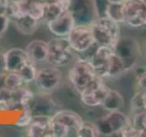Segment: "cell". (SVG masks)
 Wrapping results in <instances>:
<instances>
[{
  "label": "cell",
  "mask_w": 146,
  "mask_h": 137,
  "mask_svg": "<svg viewBox=\"0 0 146 137\" xmlns=\"http://www.w3.org/2000/svg\"><path fill=\"white\" fill-rule=\"evenodd\" d=\"M99 77L91 62L81 57L73 61L72 67L68 72V80L79 94L89 88Z\"/></svg>",
  "instance_id": "7a4b0ae2"
},
{
  "label": "cell",
  "mask_w": 146,
  "mask_h": 137,
  "mask_svg": "<svg viewBox=\"0 0 146 137\" xmlns=\"http://www.w3.org/2000/svg\"><path fill=\"white\" fill-rule=\"evenodd\" d=\"M139 1H140V2H141V3H143V4L144 5V6L146 7V0H139Z\"/></svg>",
  "instance_id": "e575fe53"
},
{
  "label": "cell",
  "mask_w": 146,
  "mask_h": 137,
  "mask_svg": "<svg viewBox=\"0 0 146 137\" xmlns=\"http://www.w3.org/2000/svg\"><path fill=\"white\" fill-rule=\"evenodd\" d=\"M5 70L7 72L18 71L21 67L29 59V54L26 49L20 48H12L4 53Z\"/></svg>",
  "instance_id": "4fadbf2b"
},
{
  "label": "cell",
  "mask_w": 146,
  "mask_h": 137,
  "mask_svg": "<svg viewBox=\"0 0 146 137\" xmlns=\"http://www.w3.org/2000/svg\"><path fill=\"white\" fill-rule=\"evenodd\" d=\"M95 44L114 48L121 39L120 24L108 17H97L90 22Z\"/></svg>",
  "instance_id": "6da1fadb"
},
{
  "label": "cell",
  "mask_w": 146,
  "mask_h": 137,
  "mask_svg": "<svg viewBox=\"0 0 146 137\" xmlns=\"http://www.w3.org/2000/svg\"><path fill=\"white\" fill-rule=\"evenodd\" d=\"M0 135H1V134H0Z\"/></svg>",
  "instance_id": "f35d334b"
},
{
  "label": "cell",
  "mask_w": 146,
  "mask_h": 137,
  "mask_svg": "<svg viewBox=\"0 0 146 137\" xmlns=\"http://www.w3.org/2000/svg\"><path fill=\"white\" fill-rule=\"evenodd\" d=\"M67 39L73 51L79 54L89 51L96 45L90 24H76Z\"/></svg>",
  "instance_id": "5b68a950"
},
{
  "label": "cell",
  "mask_w": 146,
  "mask_h": 137,
  "mask_svg": "<svg viewBox=\"0 0 146 137\" xmlns=\"http://www.w3.org/2000/svg\"><path fill=\"white\" fill-rule=\"evenodd\" d=\"M4 3H6V1H5V0H0V5L4 4Z\"/></svg>",
  "instance_id": "74e56055"
},
{
  "label": "cell",
  "mask_w": 146,
  "mask_h": 137,
  "mask_svg": "<svg viewBox=\"0 0 146 137\" xmlns=\"http://www.w3.org/2000/svg\"><path fill=\"white\" fill-rule=\"evenodd\" d=\"M6 70H5V57H4V53L0 52V73H6Z\"/></svg>",
  "instance_id": "1f68e13d"
},
{
  "label": "cell",
  "mask_w": 146,
  "mask_h": 137,
  "mask_svg": "<svg viewBox=\"0 0 146 137\" xmlns=\"http://www.w3.org/2000/svg\"><path fill=\"white\" fill-rule=\"evenodd\" d=\"M143 27H146V9H145L143 17Z\"/></svg>",
  "instance_id": "836d02e7"
},
{
  "label": "cell",
  "mask_w": 146,
  "mask_h": 137,
  "mask_svg": "<svg viewBox=\"0 0 146 137\" xmlns=\"http://www.w3.org/2000/svg\"><path fill=\"white\" fill-rule=\"evenodd\" d=\"M109 4H114V5H122L124 4L126 0H107Z\"/></svg>",
  "instance_id": "d6a6232c"
},
{
  "label": "cell",
  "mask_w": 146,
  "mask_h": 137,
  "mask_svg": "<svg viewBox=\"0 0 146 137\" xmlns=\"http://www.w3.org/2000/svg\"><path fill=\"white\" fill-rule=\"evenodd\" d=\"M131 123L138 129L146 131V111L137 112L131 119Z\"/></svg>",
  "instance_id": "83f0119b"
},
{
  "label": "cell",
  "mask_w": 146,
  "mask_h": 137,
  "mask_svg": "<svg viewBox=\"0 0 146 137\" xmlns=\"http://www.w3.org/2000/svg\"><path fill=\"white\" fill-rule=\"evenodd\" d=\"M49 31L58 38H67L76 26L75 18L70 10L63 11L55 19L47 23Z\"/></svg>",
  "instance_id": "8fae6325"
},
{
  "label": "cell",
  "mask_w": 146,
  "mask_h": 137,
  "mask_svg": "<svg viewBox=\"0 0 146 137\" xmlns=\"http://www.w3.org/2000/svg\"><path fill=\"white\" fill-rule=\"evenodd\" d=\"M26 109H29L33 115H48L52 117L61 108L48 93L41 92L34 95L29 107Z\"/></svg>",
  "instance_id": "ba28073f"
},
{
  "label": "cell",
  "mask_w": 146,
  "mask_h": 137,
  "mask_svg": "<svg viewBox=\"0 0 146 137\" xmlns=\"http://www.w3.org/2000/svg\"><path fill=\"white\" fill-rule=\"evenodd\" d=\"M10 21V18L6 13H0V36L7 31Z\"/></svg>",
  "instance_id": "f546056e"
},
{
  "label": "cell",
  "mask_w": 146,
  "mask_h": 137,
  "mask_svg": "<svg viewBox=\"0 0 146 137\" xmlns=\"http://www.w3.org/2000/svg\"><path fill=\"white\" fill-rule=\"evenodd\" d=\"M109 89L102 78L99 77L95 82L80 94L81 102L91 108L102 106Z\"/></svg>",
  "instance_id": "52a82bcc"
},
{
  "label": "cell",
  "mask_w": 146,
  "mask_h": 137,
  "mask_svg": "<svg viewBox=\"0 0 146 137\" xmlns=\"http://www.w3.org/2000/svg\"><path fill=\"white\" fill-rule=\"evenodd\" d=\"M6 1V3H9V2H13V1H15V0H5Z\"/></svg>",
  "instance_id": "8d00e7d4"
},
{
  "label": "cell",
  "mask_w": 146,
  "mask_h": 137,
  "mask_svg": "<svg viewBox=\"0 0 146 137\" xmlns=\"http://www.w3.org/2000/svg\"><path fill=\"white\" fill-rule=\"evenodd\" d=\"M51 116L33 115V120L27 126V136L29 137H52L50 132Z\"/></svg>",
  "instance_id": "5bb4252c"
},
{
  "label": "cell",
  "mask_w": 146,
  "mask_h": 137,
  "mask_svg": "<svg viewBox=\"0 0 146 137\" xmlns=\"http://www.w3.org/2000/svg\"><path fill=\"white\" fill-rule=\"evenodd\" d=\"M17 29L23 35H32L38 29L39 20L29 15H24L12 20Z\"/></svg>",
  "instance_id": "ac0fdd59"
},
{
  "label": "cell",
  "mask_w": 146,
  "mask_h": 137,
  "mask_svg": "<svg viewBox=\"0 0 146 137\" xmlns=\"http://www.w3.org/2000/svg\"><path fill=\"white\" fill-rule=\"evenodd\" d=\"M136 83L139 90H146V70H143L137 73Z\"/></svg>",
  "instance_id": "f1b7e54d"
},
{
  "label": "cell",
  "mask_w": 146,
  "mask_h": 137,
  "mask_svg": "<svg viewBox=\"0 0 146 137\" xmlns=\"http://www.w3.org/2000/svg\"><path fill=\"white\" fill-rule=\"evenodd\" d=\"M43 2H54V0H41Z\"/></svg>",
  "instance_id": "d590c367"
},
{
  "label": "cell",
  "mask_w": 146,
  "mask_h": 137,
  "mask_svg": "<svg viewBox=\"0 0 146 137\" xmlns=\"http://www.w3.org/2000/svg\"><path fill=\"white\" fill-rule=\"evenodd\" d=\"M62 72L58 67L51 66L38 70L34 80L35 86L40 92L51 93L56 90L62 82Z\"/></svg>",
  "instance_id": "8992f818"
},
{
  "label": "cell",
  "mask_w": 146,
  "mask_h": 137,
  "mask_svg": "<svg viewBox=\"0 0 146 137\" xmlns=\"http://www.w3.org/2000/svg\"><path fill=\"white\" fill-rule=\"evenodd\" d=\"M32 120H33L32 112L29 109H22V112L17 118L16 125L17 127H27L31 123Z\"/></svg>",
  "instance_id": "4316f807"
},
{
  "label": "cell",
  "mask_w": 146,
  "mask_h": 137,
  "mask_svg": "<svg viewBox=\"0 0 146 137\" xmlns=\"http://www.w3.org/2000/svg\"><path fill=\"white\" fill-rule=\"evenodd\" d=\"M76 136L78 137H98L100 136L96 123L90 122H83L81 126L77 130Z\"/></svg>",
  "instance_id": "603a6c76"
},
{
  "label": "cell",
  "mask_w": 146,
  "mask_h": 137,
  "mask_svg": "<svg viewBox=\"0 0 146 137\" xmlns=\"http://www.w3.org/2000/svg\"><path fill=\"white\" fill-rule=\"evenodd\" d=\"M63 8L56 2H45L43 18L46 23L58 17L63 12Z\"/></svg>",
  "instance_id": "7402d4cb"
},
{
  "label": "cell",
  "mask_w": 146,
  "mask_h": 137,
  "mask_svg": "<svg viewBox=\"0 0 146 137\" xmlns=\"http://www.w3.org/2000/svg\"><path fill=\"white\" fill-rule=\"evenodd\" d=\"M27 52L29 59L36 65L48 63V43L46 41L36 39L29 42L27 46Z\"/></svg>",
  "instance_id": "9a60e30c"
},
{
  "label": "cell",
  "mask_w": 146,
  "mask_h": 137,
  "mask_svg": "<svg viewBox=\"0 0 146 137\" xmlns=\"http://www.w3.org/2000/svg\"><path fill=\"white\" fill-rule=\"evenodd\" d=\"M52 118L64 123L71 131L74 130L75 132H77V130L81 126V124L84 122L79 113L70 111V110L60 109L54 116H52Z\"/></svg>",
  "instance_id": "e0dca14e"
},
{
  "label": "cell",
  "mask_w": 146,
  "mask_h": 137,
  "mask_svg": "<svg viewBox=\"0 0 146 137\" xmlns=\"http://www.w3.org/2000/svg\"><path fill=\"white\" fill-rule=\"evenodd\" d=\"M125 100L122 95L117 90L109 89L102 103V108L106 111H117L124 108Z\"/></svg>",
  "instance_id": "d6986e66"
},
{
  "label": "cell",
  "mask_w": 146,
  "mask_h": 137,
  "mask_svg": "<svg viewBox=\"0 0 146 137\" xmlns=\"http://www.w3.org/2000/svg\"><path fill=\"white\" fill-rule=\"evenodd\" d=\"M131 122V119L121 110L107 111L96 122L100 136L120 135L121 131Z\"/></svg>",
  "instance_id": "3957f363"
},
{
  "label": "cell",
  "mask_w": 146,
  "mask_h": 137,
  "mask_svg": "<svg viewBox=\"0 0 146 137\" xmlns=\"http://www.w3.org/2000/svg\"><path fill=\"white\" fill-rule=\"evenodd\" d=\"M141 93V104H143V110L146 111V90H139Z\"/></svg>",
  "instance_id": "4dcf8cb0"
},
{
  "label": "cell",
  "mask_w": 146,
  "mask_h": 137,
  "mask_svg": "<svg viewBox=\"0 0 146 137\" xmlns=\"http://www.w3.org/2000/svg\"><path fill=\"white\" fill-rule=\"evenodd\" d=\"M17 91L18 107H20L22 109L27 108L35 94L32 92L31 90H29V88H26V87H24V86L18 88L17 90Z\"/></svg>",
  "instance_id": "484cf974"
},
{
  "label": "cell",
  "mask_w": 146,
  "mask_h": 137,
  "mask_svg": "<svg viewBox=\"0 0 146 137\" xmlns=\"http://www.w3.org/2000/svg\"><path fill=\"white\" fill-rule=\"evenodd\" d=\"M48 43V59L49 65L62 68L74 61V51L70 48L67 38H58L52 39Z\"/></svg>",
  "instance_id": "277c9868"
},
{
  "label": "cell",
  "mask_w": 146,
  "mask_h": 137,
  "mask_svg": "<svg viewBox=\"0 0 146 137\" xmlns=\"http://www.w3.org/2000/svg\"><path fill=\"white\" fill-rule=\"evenodd\" d=\"M50 132L52 137H68L71 136V130L64 123L58 122L55 119H51L50 123Z\"/></svg>",
  "instance_id": "d4e9b609"
},
{
  "label": "cell",
  "mask_w": 146,
  "mask_h": 137,
  "mask_svg": "<svg viewBox=\"0 0 146 137\" xmlns=\"http://www.w3.org/2000/svg\"><path fill=\"white\" fill-rule=\"evenodd\" d=\"M122 5H114V4H108L105 11V17L114 20L119 24H123L124 19H123L122 14Z\"/></svg>",
  "instance_id": "cb8c5ba5"
},
{
  "label": "cell",
  "mask_w": 146,
  "mask_h": 137,
  "mask_svg": "<svg viewBox=\"0 0 146 137\" xmlns=\"http://www.w3.org/2000/svg\"><path fill=\"white\" fill-rule=\"evenodd\" d=\"M38 70L36 68V64H35L33 61H29L21 67V68L17 72L19 73L23 80L27 84L34 82Z\"/></svg>",
  "instance_id": "ffe728a7"
},
{
  "label": "cell",
  "mask_w": 146,
  "mask_h": 137,
  "mask_svg": "<svg viewBox=\"0 0 146 137\" xmlns=\"http://www.w3.org/2000/svg\"><path fill=\"white\" fill-rule=\"evenodd\" d=\"M26 83L17 71H9L3 78V86L11 90H17L24 86Z\"/></svg>",
  "instance_id": "44dd1931"
},
{
  "label": "cell",
  "mask_w": 146,
  "mask_h": 137,
  "mask_svg": "<svg viewBox=\"0 0 146 137\" xmlns=\"http://www.w3.org/2000/svg\"><path fill=\"white\" fill-rule=\"evenodd\" d=\"M146 7L139 0H126L122 6L124 23L131 27H141Z\"/></svg>",
  "instance_id": "9c48e42d"
},
{
  "label": "cell",
  "mask_w": 146,
  "mask_h": 137,
  "mask_svg": "<svg viewBox=\"0 0 146 137\" xmlns=\"http://www.w3.org/2000/svg\"><path fill=\"white\" fill-rule=\"evenodd\" d=\"M114 52L120 57L125 63L126 68H131L136 62V59L140 55L139 46L137 42L131 39H120L117 44L114 46Z\"/></svg>",
  "instance_id": "30bf717a"
},
{
  "label": "cell",
  "mask_w": 146,
  "mask_h": 137,
  "mask_svg": "<svg viewBox=\"0 0 146 137\" xmlns=\"http://www.w3.org/2000/svg\"><path fill=\"white\" fill-rule=\"evenodd\" d=\"M16 2L21 16L29 15L39 21L43 18L45 2L41 0H17Z\"/></svg>",
  "instance_id": "2e32d148"
},
{
  "label": "cell",
  "mask_w": 146,
  "mask_h": 137,
  "mask_svg": "<svg viewBox=\"0 0 146 137\" xmlns=\"http://www.w3.org/2000/svg\"><path fill=\"white\" fill-rule=\"evenodd\" d=\"M70 10L76 24H90L96 17L92 0H70Z\"/></svg>",
  "instance_id": "7c38bea8"
}]
</instances>
